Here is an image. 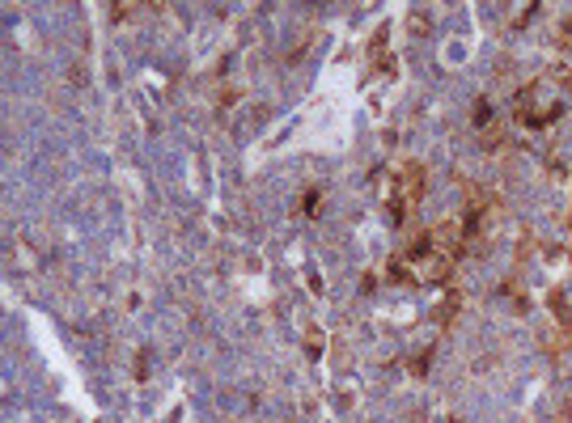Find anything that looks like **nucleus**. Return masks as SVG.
<instances>
[{
    "label": "nucleus",
    "mask_w": 572,
    "mask_h": 423,
    "mask_svg": "<svg viewBox=\"0 0 572 423\" xmlns=\"http://www.w3.org/2000/svg\"><path fill=\"white\" fill-rule=\"evenodd\" d=\"M420 195H424V169L416 161H403L399 174H395V191H390V216H395V225L420 203Z\"/></svg>",
    "instance_id": "obj_1"
}]
</instances>
